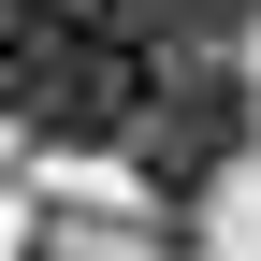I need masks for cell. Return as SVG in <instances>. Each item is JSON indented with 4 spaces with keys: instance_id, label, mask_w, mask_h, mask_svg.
<instances>
[{
    "instance_id": "obj_4",
    "label": "cell",
    "mask_w": 261,
    "mask_h": 261,
    "mask_svg": "<svg viewBox=\"0 0 261 261\" xmlns=\"http://www.w3.org/2000/svg\"><path fill=\"white\" fill-rule=\"evenodd\" d=\"M44 15H58V0H29V15H15V0H0V116L29 102V58H44Z\"/></svg>"
},
{
    "instance_id": "obj_1",
    "label": "cell",
    "mask_w": 261,
    "mask_h": 261,
    "mask_svg": "<svg viewBox=\"0 0 261 261\" xmlns=\"http://www.w3.org/2000/svg\"><path fill=\"white\" fill-rule=\"evenodd\" d=\"M145 44L130 29H102V15H44V58H29V130L44 145H116V130H145Z\"/></svg>"
},
{
    "instance_id": "obj_3",
    "label": "cell",
    "mask_w": 261,
    "mask_h": 261,
    "mask_svg": "<svg viewBox=\"0 0 261 261\" xmlns=\"http://www.w3.org/2000/svg\"><path fill=\"white\" fill-rule=\"evenodd\" d=\"M87 15H102V29H130V44H232L261 0H87Z\"/></svg>"
},
{
    "instance_id": "obj_2",
    "label": "cell",
    "mask_w": 261,
    "mask_h": 261,
    "mask_svg": "<svg viewBox=\"0 0 261 261\" xmlns=\"http://www.w3.org/2000/svg\"><path fill=\"white\" fill-rule=\"evenodd\" d=\"M247 130H261L247 73H218V58H203V73H174V87L145 102V130H130V145H145V174L174 189V203H203V189L247 160Z\"/></svg>"
}]
</instances>
